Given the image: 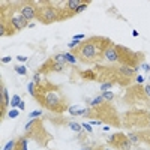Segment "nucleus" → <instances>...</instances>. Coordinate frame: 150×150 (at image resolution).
<instances>
[{
  "label": "nucleus",
  "instance_id": "c9c22d12",
  "mask_svg": "<svg viewBox=\"0 0 150 150\" xmlns=\"http://www.w3.org/2000/svg\"><path fill=\"white\" fill-rule=\"evenodd\" d=\"M18 60H20V62H26L27 59H26V57H18Z\"/></svg>",
  "mask_w": 150,
  "mask_h": 150
},
{
  "label": "nucleus",
  "instance_id": "9d476101",
  "mask_svg": "<svg viewBox=\"0 0 150 150\" xmlns=\"http://www.w3.org/2000/svg\"><path fill=\"white\" fill-rule=\"evenodd\" d=\"M20 14L27 21L36 18V2H20Z\"/></svg>",
  "mask_w": 150,
  "mask_h": 150
},
{
  "label": "nucleus",
  "instance_id": "f704fd0d",
  "mask_svg": "<svg viewBox=\"0 0 150 150\" xmlns=\"http://www.w3.org/2000/svg\"><path fill=\"white\" fill-rule=\"evenodd\" d=\"M24 108H26V105H24V102H21L20 104V110H24Z\"/></svg>",
  "mask_w": 150,
  "mask_h": 150
},
{
  "label": "nucleus",
  "instance_id": "1a4fd4ad",
  "mask_svg": "<svg viewBox=\"0 0 150 150\" xmlns=\"http://www.w3.org/2000/svg\"><path fill=\"white\" fill-rule=\"evenodd\" d=\"M107 143L117 150H129V147H131V140L128 138L126 134H122V132H117V134L111 135Z\"/></svg>",
  "mask_w": 150,
  "mask_h": 150
},
{
  "label": "nucleus",
  "instance_id": "72a5a7b5",
  "mask_svg": "<svg viewBox=\"0 0 150 150\" xmlns=\"http://www.w3.org/2000/svg\"><path fill=\"white\" fill-rule=\"evenodd\" d=\"M143 69H144V71H150V66H149V65H143Z\"/></svg>",
  "mask_w": 150,
  "mask_h": 150
},
{
  "label": "nucleus",
  "instance_id": "c756f323",
  "mask_svg": "<svg viewBox=\"0 0 150 150\" xmlns=\"http://www.w3.org/2000/svg\"><path fill=\"white\" fill-rule=\"evenodd\" d=\"M135 81H137V84H141V83L144 81V77H141V75H137V77H135Z\"/></svg>",
  "mask_w": 150,
  "mask_h": 150
},
{
  "label": "nucleus",
  "instance_id": "2f4dec72",
  "mask_svg": "<svg viewBox=\"0 0 150 150\" xmlns=\"http://www.w3.org/2000/svg\"><path fill=\"white\" fill-rule=\"evenodd\" d=\"M74 39L75 41H81V39H84V36L83 35H77V36H74Z\"/></svg>",
  "mask_w": 150,
  "mask_h": 150
},
{
  "label": "nucleus",
  "instance_id": "e433bc0d",
  "mask_svg": "<svg viewBox=\"0 0 150 150\" xmlns=\"http://www.w3.org/2000/svg\"><path fill=\"white\" fill-rule=\"evenodd\" d=\"M104 150H111V149H110V147H105V149H104Z\"/></svg>",
  "mask_w": 150,
  "mask_h": 150
},
{
  "label": "nucleus",
  "instance_id": "4c0bfd02",
  "mask_svg": "<svg viewBox=\"0 0 150 150\" xmlns=\"http://www.w3.org/2000/svg\"><path fill=\"white\" fill-rule=\"evenodd\" d=\"M83 150H89V147H87V149H83Z\"/></svg>",
  "mask_w": 150,
  "mask_h": 150
},
{
  "label": "nucleus",
  "instance_id": "ddd939ff",
  "mask_svg": "<svg viewBox=\"0 0 150 150\" xmlns=\"http://www.w3.org/2000/svg\"><path fill=\"white\" fill-rule=\"evenodd\" d=\"M138 138V143H146L147 146H150V129H143V131H138V132H134Z\"/></svg>",
  "mask_w": 150,
  "mask_h": 150
},
{
  "label": "nucleus",
  "instance_id": "6e6552de",
  "mask_svg": "<svg viewBox=\"0 0 150 150\" xmlns=\"http://www.w3.org/2000/svg\"><path fill=\"white\" fill-rule=\"evenodd\" d=\"M123 101L128 105H141V104H147L146 101H149L147 95L144 92V86H129L126 89V93L123 96Z\"/></svg>",
  "mask_w": 150,
  "mask_h": 150
},
{
  "label": "nucleus",
  "instance_id": "412c9836",
  "mask_svg": "<svg viewBox=\"0 0 150 150\" xmlns=\"http://www.w3.org/2000/svg\"><path fill=\"white\" fill-rule=\"evenodd\" d=\"M20 104H21V98H20L18 95H15L14 98H12V101H11V105H12V107H18Z\"/></svg>",
  "mask_w": 150,
  "mask_h": 150
},
{
  "label": "nucleus",
  "instance_id": "aec40b11",
  "mask_svg": "<svg viewBox=\"0 0 150 150\" xmlns=\"http://www.w3.org/2000/svg\"><path fill=\"white\" fill-rule=\"evenodd\" d=\"M87 6H89V2H83V3H81L80 6H78L77 9H75V12H74V14L77 15V14H80V12H83L84 9H87Z\"/></svg>",
  "mask_w": 150,
  "mask_h": 150
},
{
  "label": "nucleus",
  "instance_id": "a211bd4d",
  "mask_svg": "<svg viewBox=\"0 0 150 150\" xmlns=\"http://www.w3.org/2000/svg\"><path fill=\"white\" fill-rule=\"evenodd\" d=\"M65 57H66V62H68V63H71V65H75L77 63V57L72 54V53H65Z\"/></svg>",
  "mask_w": 150,
  "mask_h": 150
},
{
  "label": "nucleus",
  "instance_id": "f3484780",
  "mask_svg": "<svg viewBox=\"0 0 150 150\" xmlns=\"http://www.w3.org/2000/svg\"><path fill=\"white\" fill-rule=\"evenodd\" d=\"M53 59H54V62H56V63H59V65H66L68 63V62H66V57H65V54H56L54 57H53Z\"/></svg>",
  "mask_w": 150,
  "mask_h": 150
},
{
  "label": "nucleus",
  "instance_id": "c85d7f7f",
  "mask_svg": "<svg viewBox=\"0 0 150 150\" xmlns=\"http://www.w3.org/2000/svg\"><path fill=\"white\" fill-rule=\"evenodd\" d=\"M144 92H146V95H147V98L150 99V84L144 86Z\"/></svg>",
  "mask_w": 150,
  "mask_h": 150
},
{
  "label": "nucleus",
  "instance_id": "473e14b6",
  "mask_svg": "<svg viewBox=\"0 0 150 150\" xmlns=\"http://www.w3.org/2000/svg\"><path fill=\"white\" fill-rule=\"evenodd\" d=\"M2 62H3V63H9V62H11V57H3Z\"/></svg>",
  "mask_w": 150,
  "mask_h": 150
},
{
  "label": "nucleus",
  "instance_id": "2eb2a0df",
  "mask_svg": "<svg viewBox=\"0 0 150 150\" xmlns=\"http://www.w3.org/2000/svg\"><path fill=\"white\" fill-rule=\"evenodd\" d=\"M14 150H29L27 149V137H20L18 140L15 141V147Z\"/></svg>",
  "mask_w": 150,
  "mask_h": 150
},
{
  "label": "nucleus",
  "instance_id": "0eeeda50",
  "mask_svg": "<svg viewBox=\"0 0 150 150\" xmlns=\"http://www.w3.org/2000/svg\"><path fill=\"white\" fill-rule=\"evenodd\" d=\"M117 51V65L119 66H131V68H140V65L144 60L143 53L131 51L129 48L123 45H116Z\"/></svg>",
  "mask_w": 150,
  "mask_h": 150
},
{
  "label": "nucleus",
  "instance_id": "7ed1b4c3",
  "mask_svg": "<svg viewBox=\"0 0 150 150\" xmlns=\"http://www.w3.org/2000/svg\"><path fill=\"white\" fill-rule=\"evenodd\" d=\"M83 117L87 119H95L101 123H107L110 126H120L122 125V120L120 116L116 110V107L111 104V102H102L96 107H89L86 108Z\"/></svg>",
  "mask_w": 150,
  "mask_h": 150
},
{
  "label": "nucleus",
  "instance_id": "20e7f679",
  "mask_svg": "<svg viewBox=\"0 0 150 150\" xmlns=\"http://www.w3.org/2000/svg\"><path fill=\"white\" fill-rule=\"evenodd\" d=\"M24 131H26V137H27V140L35 141L36 144H39L42 147H47L50 144V141L53 140L51 135H50V132L45 129L44 122L41 119H32L27 125H26Z\"/></svg>",
  "mask_w": 150,
  "mask_h": 150
},
{
  "label": "nucleus",
  "instance_id": "f03ea898",
  "mask_svg": "<svg viewBox=\"0 0 150 150\" xmlns=\"http://www.w3.org/2000/svg\"><path fill=\"white\" fill-rule=\"evenodd\" d=\"M111 41L102 36H92L89 39H86L83 42H80L75 50H72L71 53L77 57L78 62H81L84 65H90V63H98L99 60L104 59V53L110 45Z\"/></svg>",
  "mask_w": 150,
  "mask_h": 150
},
{
  "label": "nucleus",
  "instance_id": "b1692460",
  "mask_svg": "<svg viewBox=\"0 0 150 150\" xmlns=\"http://www.w3.org/2000/svg\"><path fill=\"white\" fill-rule=\"evenodd\" d=\"M69 126H71V129H72V131H77V132H80V131H81V126H83V125H80V123H69Z\"/></svg>",
  "mask_w": 150,
  "mask_h": 150
},
{
  "label": "nucleus",
  "instance_id": "393cba45",
  "mask_svg": "<svg viewBox=\"0 0 150 150\" xmlns=\"http://www.w3.org/2000/svg\"><path fill=\"white\" fill-rule=\"evenodd\" d=\"M14 147H15V141H14V140H11L9 143H8V144L5 146V149H3V150H14Z\"/></svg>",
  "mask_w": 150,
  "mask_h": 150
},
{
  "label": "nucleus",
  "instance_id": "9b49d317",
  "mask_svg": "<svg viewBox=\"0 0 150 150\" xmlns=\"http://www.w3.org/2000/svg\"><path fill=\"white\" fill-rule=\"evenodd\" d=\"M63 71V65H59L54 62V59H48L45 63H44L41 68H39V74H50V72H60Z\"/></svg>",
  "mask_w": 150,
  "mask_h": 150
},
{
  "label": "nucleus",
  "instance_id": "7c9ffc66",
  "mask_svg": "<svg viewBox=\"0 0 150 150\" xmlns=\"http://www.w3.org/2000/svg\"><path fill=\"white\" fill-rule=\"evenodd\" d=\"M83 126L86 128V131H89V132H92V126H90V123H84Z\"/></svg>",
  "mask_w": 150,
  "mask_h": 150
},
{
  "label": "nucleus",
  "instance_id": "4468645a",
  "mask_svg": "<svg viewBox=\"0 0 150 150\" xmlns=\"http://www.w3.org/2000/svg\"><path fill=\"white\" fill-rule=\"evenodd\" d=\"M80 77L83 80H87V81H95L98 80V77H96V72L93 69H86V71H81L80 72Z\"/></svg>",
  "mask_w": 150,
  "mask_h": 150
},
{
  "label": "nucleus",
  "instance_id": "a878e982",
  "mask_svg": "<svg viewBox=\"0 0 150 150\" xmlns=\"http://www.w3.org/2000/svg\"><path fill=\"white\" fill-rule=\"evenodd\" d=\"M113 86H114L113 83H102L101 89H102V90H107V89H110V87H113Z\"/></svg>",
  "mask_w": 150,
  "mask_h": 150
},
{
  "label": "nucleus",
  "instance_id": "6ab92c4d",
  "mask_svg": "<svg viewBox=\"0 0 150 150\" xmlns=\"http://www.w3.org/2000/svg\"><path fill=\"white\" fill-rule=\"evenodd\" d=\"M102 98H104L105 102H111L114 99V93L113 92H104L102 93Z\"/></svg>",
  "mask_w": 150,
  "mask_h": 150
},
{
  "label": "nucleus",
  "instance_id": "f257e3e1",
  "mask_svg": "<svg viewBox=\"0 0 150 150\" xmlns=\"http://www.w3.org/2000/svg\"><path fill=\"white\" fill-rule=\"evenodd\" d=\"M33 98L44 108H47L48 111L56 114H63L68 108V101L63 92H62V87L50 83L48 80H44L42 83L36 84V90H35Z\"/></svg>",
  "mask_w": 150,
  "mask_h": 150
},
{
  "label": "nucleus",
  "instance_id": "f8f14e48",
  "mask_svg": "<svg viewBox=\"0 0 150 150\" xmlns=\"http://www.w3.org/2000/svg\"><path fill=\"white\" fill-rule=\"evenodd\" d=\"M9 21H11V24H12V27H14L15 32H20V30H23L24 27H27V26H29V21L26 20L21 14H14L9 18Z\"/></svg>",
  "mask_w": 150,
  "mask_h": 150
},
{
  "label": "nucleus",
  "instance_id": "dca6fc26",
  "mask_svg": "<svg viewBox=\"0 0 150 150\" xmlns=\"http://www.w3.org/2000/svg\"><path fill=\"white\" fill-rule=\"evenodd\" d=\"M83 2H81V0H66V9L68 11H71V12H75V9H77V8L78 6H80ZM75 15V14H74Z\"/></svg>",
  "mask_w": 150,
  "mask_h": 150
},
{
  "label": "nucleus",
  "instance_id": "423d86ee",
  "mask_svg": "<svg viewBox=\"0 0 150 150\" xmlns=\"http://www.w3.org/2000/svg\"><path fill=\"white\" fill-rule=\"evenodd\" d=\"M36 20L42 24H51L54 21H62L60 8L53 6L51 2H36Z\"/></svg>",
  "mask_w": 150,
  "mask_h": 150
},
{
  "label": "nucleus",
  "instance_id": "bb28decb",
  "mask_svg": "<svg viewBox=\"0 0 150 150\" xmlns=\"http://www.w3.org/2000/svg\"><path fill=\"white\" fill-rule=\"evenodd\" d=\"M41 114H42V111H33V113H30V117L32 119H38Z\"/></svg>",
  "mask_w": 150,
  "mask_h": 150
},
{
  "label": "nucleus",
  "instance_id": "5701e85b",
  "mask_svg": "<svg viewBox=\"0 0 150 150\" xmlns=\"http://www.w3.org/2000/svg\"><path fill=\"white\" fill-rule=\"evenodd\" d=\"M15 72L20 74V75H26V74H27V71H26L24 66H15Z\"/></svg>",
  "mask_w": 150,
  "mask_h": 150
},
{
  "label": "nucleus",
  "instance_id": "4be33fe9",
  "mask_svg": "<svg viewBox=\"0 0 150 150\" xmlns=\"http://www.w3.org/2000/svg\"><path fill=\"white\" fill-rule=\"evenodd\" d=\"M102 102H105L104 98H102V96H98L96 99H93V101L90 102V107H96V105H99V104H102Z\"/></svg>",
  "mask_w": 150,
  "mask_h": 150
},
{
  "label": "nucleus",
  "instance_id": "39448f33",
  "mask_svg": "<svg viewBox=\"0 0 150 150\" xmlns=\"http://www.w3.org/2000/svg\"><path fill=\"white\" fill-rule=\"evenodd\" d=\"M122 123L129 129H144L150 126V111L147 110H141V108H135V110H131L128 113H125L123 116Z\"/></svg>",
  "mask_w": 150,
  "mask_h": 150
},
{
  "label": "nucleus",
  "instance_id": "cd10ccee",
  "mask_svg": "<svg viewBox=\"0 0 150 150\" xmlns=\"http://www.w3.org/2000/svg\"><path fill=\"white\" fill-rule=\"evenodd\" d=\"M8 116H9V119H15L17 116H18V111H17V110H12L9 114H8Z\"/></svg>",
  "mask_w": 150,
  "mask_h": 150
}]
</instances>
